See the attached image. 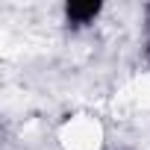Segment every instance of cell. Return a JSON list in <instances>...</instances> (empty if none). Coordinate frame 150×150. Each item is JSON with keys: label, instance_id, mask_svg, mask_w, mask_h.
<instances>
[{"label": "cell", "instance_id": "6da1fadb", "mask_svg": "<svg viewBox=\"0 0 150 150\" xmlns=\"http://www.w3.org/2000/svg\"><path fill=\"white\" fill-rule=\"evenodd\" d=\"M59 138H62V144L68 150H100L103 132H100V124L94 118L80 115V118H71L62 127V135Z\"/></svg>", "mask_w": 150, "mask_h": 150}]
</instances>
